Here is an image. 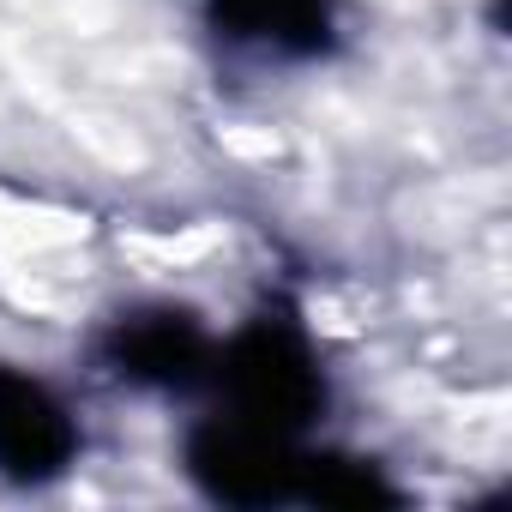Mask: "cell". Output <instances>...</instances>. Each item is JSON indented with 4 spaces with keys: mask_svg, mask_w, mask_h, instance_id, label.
I'll list each match as a JSON object with an SVG mask.
<instances>
[{
    "mask_svg": "<svg viewBox=\"0 0 512 512\" xmlns=\"http://www.w3.org/2000/svg\"><path fill=\"white\" fill-rule=\"evenodd\" d=\"M217 380L229 386L241 422H260L278 434H296L326 404V380L314 368V350L290 320H253L217 356Z\"/></svg>",
    "mask_w": 512,
    "mask_h": 512,
    "instance_id": "obj_1",
    "label": "cell"
},
{
    "mask_svg": "<svg viewBox=\"0 0 512 512\" xmlns=\"http://www.w3.org/2000/svg\"><path fill=\"white\" fill-rule=\"evenodd\" d=\"M187 470L211 500L229 506H272V500H302L314 458L290 446V434L260 428V422H211L187 440Z\"/></svg>",
    "mask_w": 512,
    "mask_h": 512,
    "instance_id": "obj_2",
    "label": "cell"
},
{
    "mask_svg": "<svg viewBox=\"0 0 512 512\" xmlns=\"http://www.w3.org/2000/svg\"><path fill=\"white\" fill-rule=\"evenodd\" d=\"M73 452H79V428L67 404L43 380L0 368V470L13 482H49L73 464Z\"/></svg>",
    "mask_w": 512,
    "mask_h": 512,
    "instance_id": "obj_3",
    "label": "cell"
},
{
    "mask_svg": "<svg viewBox=\"0 0 512 512\" xmlns=\"http://www.w3.org/2000/svg\"><path fill=\"white\" fill-rule=\"evenodd\" d=\"M109 362L139 386H193L211 368V344L193 314L151 308L109 332Z\"/></svg>",
    "mask_w": 512,
    "mask_h": 512,
    "instance_id": "obj_4",
    "label": "cell"
},
{
    "mask_svg": "<svg viewBox=\"0 0 512 512\" xmlns=\"http://www.w3.org/2000/svg\"><path fill=\"white\" fill-rule=\"evenodd\" d=\"M211 19L235 43L278 55H320L332 43V0H211Z\"/></svg>",
    "mask_w": 512,
    "mask_h": 512,
    "instance_id": "obj_5",
    "label": "cell"
}]
</instances>
